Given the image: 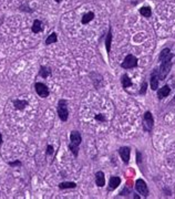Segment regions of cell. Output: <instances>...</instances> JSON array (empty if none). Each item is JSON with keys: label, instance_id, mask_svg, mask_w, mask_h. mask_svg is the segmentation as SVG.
I'll return each instance as SVG.
<instances>
[{"label": "cell", "instance_id": "cell-1", "mask_svg": "<svg viewBox=\"0 0 175 199\" xmlns=\"http://www.w3.org/2000/svg\"><path fill=\"white\" fill-rule=\"evenodd\" d=\"M81 142H82V137H81L80 132L78 131H72L70 134V144H69V149L71 150V153L73 154V156L77 158L79 155V146H80Z\"/></svg>", "mask_w": 175, "mask_h": 199}, {"label": "cell", "instance_id": "cell-2", "mask_svg": "<svg viewBox=\"0 0 175 199\" xmlns=\"http://www.w3.org/2000/svg\"><path fill=\"white\" fill-rule=\"evenodd\" d=\"M59 118L62 122H67L69 118V110H68V101L67 100H59L58 106H57Z\"/></svg>", "mask_w": 175, "mask_h": 199}, {"label": "cell", "instance_id": "cell-3", "mask_svg": "<svg viewBox=\"0 0 175 199\" xmlns=\"http://www.w3.org/2000/svg\"><path fill=\"white\" fill-rule=\"evenodd\" d=\"M171 69H172V60L161 61L160 69H159V79L165 80V77L169 75Z\"/></svg>", "mask_w": 175, "mask_h": 199}, {"label": "cell", "instance_id": "cell-4", "mask_svg": "<svg viewBox=\"0 0 175 199\" xmlns=\"http://www.w3.org/2000/svg\"><path fill=\"white\" fill-rule=\"evenodd\" d=\"M154 125V118L151 112H146L143 117V129L145 132H151Z\"/></svg>", "mask_w": 175, "mask_h": 199}, {"label": "cell", "instance_id": "cell-5", "mask_svg": "<svg viewBox=\"0 0 175 199\" xmlns=\"http://www.w3.org/2000/svg\"><path fill=\"white\" fill-rule=\"evenodd\" d=\"M135 189L138 191V194H141L143 197H146L149 196V188H148V185L145 183L143 179H138V180L135 181Z\"/></svg>", "mask_w": 175, "mask_h": 199}, {"label": "cell", "instance_id": "cell-6", "mask_svg": "<svg viewBox=\"0 0 175 199\" xmlns=\"http://www.w3.org/2000/svg\"><path fill=\"white\" fill-rule=\"evenodd\" d=\"M34 89H36V92L37 94L40 96V98H48L50 94L49 92V89H48V86L42 82H37L34 84Z\"/></svg>", "mask_w": 175, "mask_h": 199}, {"label": "cell", "instance_id": "cell-7", "mask_svg": "<svg viewBox=\"0 0 175 199\" xmlns=\"http://www.w3.org/2000/svg\"><path fill=\"white\" fill-rule=\"evenodd\" d=\"M136 65H138V59L135 58L134 55L129 54L125 57V59H124V61L122 62L121 67H122L123 69H132V67H135Z\"/></svg>", "mask_w": 175, "mask_h": 199}, {"label": "cell", "instance_id": "cell-8", "mask_svg": "<svg viewBox=\"0 0 175 199\" xmlns=\"http://www.w3.org/2000/svg\"><path fill=\"white\" fill-rule=\"evenodd\" d=\"M159 70L155 69L153 70V72L151 73V80H150V84H151V89L153 91H156L157 87H159Z\"/></svg>", "mask_w": 175, "mask_h": 199}, {"label": "cell", "instance_id": "cell-9", "mask_svg": "<svg viewBox=\"0 0 175 199\" xmlns=\"http://www.w3.org/2000/svg\"><path fill=\"white\" fill-rule=\"evenodd\" d=\"M119 154H120V157L122 158L123 162L125 163V164H129L130 154H131V149H130V147H128V146L121 147L120 149H119Z\"/></svg>", "mask_w": 175, "mask_h": 199}, {"label": "cell", "instance_id": "cell-10", "mask_svg": "<svg viewBox=\"0 0 175 199\" xmlns=\"http://www.w3.org/2000/svg\"><path fill=\"white\" fill-rule=\"evenodd\" d=\"M121 184V178L117 176H112L109 181V190H114L117 188V186H120Z\"/></svg>", "mask_w": 175, "mask_h": 199}, {"label": "cell", "instance_id": "cell-11", "mask_svg": "<svg viewBox=\"0 0 175 199\" xmlns=\"http://www.w3.org/2000/svg\"><path fill=\"white\" fill-rule=\"evenodd\" d=\"M95 184L99 187H103L105 185V177L103 172H98L95 174Z\"/></svg>", "mask_w": 175, "mask_h": 199}, {"label": "cell", "instance_id": "cell-12", "mask_svg": "<svg viewBox=\"0 0 175 199\" xmlns=\"http://www.w3.org/2000/svg\"><path fill=\"white\" fill-rule=\"evenodd\" d=\"M170 93H171V87L169 85H164L162 89L157 91V98H159V100H162V98H166Z\"/></svg>", "mask_w": 175, "mask_h": 199}, {"label": "cell", "instance_id": "cell-13", "mask_svg": "<svg viewBox=\"0 0 175 199\" xmlns=\"http://www.w3.org/2000/svg\"><path fill=\"white\" fill-rule=\"evenodd\" d=\"M52 73V71L51 69H49L48 67H44V65H41L40 67V70H39V75L43 79H47L48 77H50Z\"/></svg>", "mask_w": 175, "mask_h": 199}, {"label": "cell", "instance_id": "cell-14", "mask_svg": "<svg viewBox=\"0 0 175 199\" xmlns=\"http://www.w3.org/2000/svg\"><path fill=\"white\" fill-rule=\"evenodd\" d=\"M31 30H32V32H33V33H39V32H41V31L43 30L42 22H41L40 20L36 19V20L33 21V25H32V28H31Z\"/></svg>", "mask_w": 175, "mask_h": 199}, {"label": "cell", "instance_id": "cell-15", "mask_svg": "<svg viewBox=\"0 0 175 199\" xmlns=\"http://www.w3.org/2000/svg\"><path fill=\"white\" fill-rule=\"evenodd\" d=\"M111 42H112V28L110 27L109 32L105 37V48H107V52L110 53L111 51Z\"/></svg>", "mask_w": 175, "mask_h": 199}, {"label": "cell", "instance_id": "cell-16", "mask_svg": "<svg viewBox=\"0 0 175 199\" xmlns=\"http://www.w3.org/2000/svg\"><path fill=\"white\" fill-rule=\"evenodd\" d=\"M13 103V106H15V108H17V110H23L26 106H28V101H25V100H15V101L12 102Z\"/></svg>", "mask_w": 175, "mask_h": 199}, {"label": "cell", "instance_id": "cell-17", "mask_svg": "<svg viewBox=\"0 0 175 199\" xmlns=\"http://www.w3.org/2000/svg\"><path fill=\"white\" fill-rule=\"evenodd\" d=\"M121 84H122V86L124 89H126V87L132 86V81L130 80V77L126 74H123L122 77H121Z\"/></svg>", "mask_w": 175, "mask_h": 199}, {"label": "cell", "instance_id": "cell-18", "mask_svg": "<svg viewBox=\"0 0 175 199\" xmlns=\"http://www.w3.org/2000/svg\"><path fill=\"white\" fill-rule=\"evenodd\" d=\"M77 187V184L73 183V181H70V183H60L59 184V188L60 189H73Z\"/></svg>", "mask_w": 175, "mask_h": 199}, {"label": "cell", "instance_id": "cell-19", "mask_svg": "<svg viewBox=\"0 0 175 199\" xmlns=\"http://www.w3.org/2000/svg\"><path fill=\"white\" fill-rule=\"evenodd\" d=\"M58 41V36L55 32H52V33H50L48 36V38L46 39V44L47 46H49V44H52V43H55Z\"/></svg>", "mask_w": 175, "mask_h": 199}, {"label": "cell", "instance_id": "cell-20", "mask_svg": "<svg viewBox=\"0 0 175 199\" xmlns=\"http://www.w3.org/2000/svg\"><path fill=\"white\" fill-rule=\"evenodd\" d=\"M93 18H94V13L90 11V12L86 13V15H83L81 22H82V25H86V23H89L90 21H92Z\"/></svg>", "mask_w": 175, "mask_h": 199}, {"label": "cell", "instance_id": "cell-21", "mask_svg": "<svg viewBox=\"0 0 175 199\" xmlns=\"http://www.w3.org/2000/svg\"><path fill=\"white\" fill-rule=\"evenodd\" d=\"M140 13L143 17H145V18H149L152 15V10H151L150 7H142L141 9H140Z\"/></svg>", "mask_w": 175, "mask_h": 199}, {"label": "cell", "instance_id": "cell-22", "mask_svg": "<svg viewBox=\"0 0 175 199\" xmlns=\"http://www.w3.org/2000/svg\"><path fill=\"white\" fill-rule=\"evenodd\" d=\"M19 9L21 10V11H27V12H33V10L31 9V8H29V7L27 6V5H21V6L19 7Z\"/></svg>", "mask_w": 175, "mask_h": 199}, {"label": "cell", "instance_id": "cell-23", "mask_svg": "<svg viewBox=\"0 0 175 199\" xmlns=\"http://www.w3.org/2000/svg\"><path fill=\"white\" fill-rule=\"evenodd\" d=\"M146 90H148V82H143L141 90H140V94H145V93H146Z\"/></svg>", "mask_w": 175, "mask_h": 199}, {"label": "cell", "instance_id": "cell-24", "mask_svg": "<svg viewBox=\"0 0 175 199\" xmlns=\"http://www.w3.org/2000/svg\"><path fill=\"white\" fill-rule=\"evenodd\" d=\"M8 165H9L10 167H17V166H21L22 163L20 162V160H15V162H9L8 163Z\"/></svg>", "mask_w": 175, "mask_h": 199}, {"label": "cell", "instance_id": "cell-25", "mask_svg": "<svg viewBox=\"0 0 175 199\" xmlns=\"http://www.w3.org/2000/svg\"><path fill=\"white\" fill-rule=\"evenodd\" d=\"M95 119L99 121V122H105V121H107V118L104 117L103 114H98V115H95Z\"/></svg>", "mask_w": 175, "mask_h": 199}, {"label": "cell", "instance_id": "cell-26", "mask_svg": "<svg viewBox=\"0 0 175 199\" xmlns=\"http://www.w3.org/2000/svg\"><path fill=\"white\" fill-rule=\"evenodd\" d=\"M53 154V146L52 145H48L47 146V155H52Z\"/></svg>", "mask_w": 175, "mask_h": 199}, {"label": "cell", "instance_id": "cell-27", "mask_svg": "<svg viewBox=\"0 0 175 199\" xmlns=\"http://www.w3.org/2000/svg\"><path fill=\"white\" fill-rule=\"evenodd\" d=\"M2 142H3V138H2V135H1V133H0V145L2 144Z\"/></svg>", "mask_w": 175, "mask_h": 199}, {"label": "cell", "instance_id": "cell-28", "mask_svg": "<svg viewBox=\"0 0 175 199\" xmlns=\"http://www.w3.org/2000/svg\"><path fill=\"white\" fill-rule=\"evenodd\" d=\"M134 198L138 199V198H140V196H138V195H136V194H134Z\"/></svg>", "mask_w": 175, "mask_h": 199}, {"label": "cell", "instance_id": "cell-29", "mask_svg": "<svg viewBox=\"0 0 175 199\" xmlns=\"http://www.w3.org/2000/svg\"><path fill=\"white\" fill-rule=\"evenodd\" d=\"M55 1H57V2H61V0H55Z\"/></svg>", "mask_w": 175, "mask_h": 199}, {"label": "cell", "instance_id": "cell-30", "mask_svg": "<svg viewBox=\"0 0 175 199\" xmlns=\"http://www.w3.org/2000/svg\"><path fill=\"white\" fill-rule=\"evenodd\" d=\"M174 101H175V96H174Z\"/></svg>", "mask_w": 175, "mask_h": 199}]
</instances>
